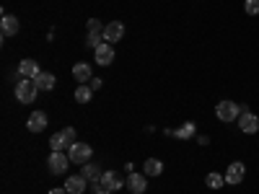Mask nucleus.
<instances>
[{
	"label": "nucleus",
	"mask_w": 259,
	"mask_h": 194,
	"mask_svg": "<svg viewBox=\"0 0 259 194\" xmlns=\"http://www.w3.org/2000/svg\"><path fill=\"white\" fill-rule=\"evenodd\" d=\"M91 156H94V148L89 145V142H73L70 148H68V158H70V163H80V166H85L91 161Z\"/></svg>",
	"instance_id": "obj_3"
},
{
	"label": "nucleus",
	"mask_w": 259,
	"mask_h": 194,
	"mask_svg": "<svg viewBox=\"0 0 259 194\" xmlns=\"http://www.w3.org/2000/svg\"><path fill=\"white\" fill-rule=\"evenodd\" d=\"M65 189H68V194H83L85 189H89V179H83L80 174L70 176L68 181H65Z\"/></svg>",
	"instance_id": "obj_11"
},
{
	"label": "nucleus",
	"mask_w": 259,
	"mask_h": 194,
	"mask_svg": "<svg viewBox=\"0 0 259 194\" xmlns=\"http://www.w3.org/2000/svg\"><path fill=\"white\" fill-rule=\"evenodd\" d=\"M244 176H246V166H244L241 161H233V163L226 168V184H231V186L241 184Z\"/></svg>",
	"instance_id": "obj_5"
},
{
	"label": "nucleus",
	"mask_w": 259,
	"mask_h": 194,
	"mask_svg": "<svg viewBox=\"0 0 259 194\" xmlns=\"http://www.w3.org/2000/svg\"><path fill=\"white\" fill-rule=\"evenodd\" d=\"M39 73H41V70H39V65H36L34 60H21V62H18V75H21V78H31V80H34Z\"/></svg>",
	"instance_id": "obj_12"
},
{
	"label": "nucleus",
	"mask_w": 259,
	"mask_h": 194,
	"mask_svg": "<svg viewBox=\"0 0 259 194\" xmlns=\"http://www.w3.org/2000/svg\"><path fill=\"white\" fill-rule=\"evenodd\" d=\"M215 117H218L221 122H239L241 117V106L231 101V99H223L218 106H215Z\"/></svg>",
	"instance_id": "obj_1"
},
{
	"label": "nucleus",
	"mask_w": 259,
	"mask_h": 194,
	"mask_svg": "<svg viewBox=\"0 0 259 194\" xmlns=\"http://www.w3.org/2000/svg\"><path fill=\"white\" fill-rule=\"evenodd\" d=\"M18 29H21V26H18V18L6 13V16H3V21H0V31H3V36H16V34H18Z\"/></svg>",
	"instance_id": "obj_15"
},
{
	"label": "nucleus",
	"mask_w": 259,
	"mask_h": 194,
	"mask_svg": "<svg viewBox=\"0 0 259 194\" xmlns=\"http://www.w3.org/2000/svg\"><path fill=\"white\" fill-rule=\"evenodd\" d=\"M179 140H192V137H197V127H194V122H184L179 129H177V135Z\"/></svg>",
	"instance_id": "obj_18"
},
{
	"label": "nucleus",
	"mask_w": 259,
	"mask_h": 194,
	"mask_svg": "<svg viewBox=\"0 0 259 194\" xmlns=\"http://www.w3.org/2000/svg\"><path fill=\"white\" fill-rule=\"evenodd\" d=\"M80 176H83V179H89V184H91V181H96V179H101L99 166H94V163L89 161V163H85V166L80 168Z\"/></svg>",
	"instance_id": "obj_20"
},
{
	"label": "nucleus",
	"mask_w": 259,
	"mask_h": 194,
	"mask_svg": "<svg viewBox=\"0 0 259 194\" xmlns=\"http://www.w3.org/2000/svg\"><path fill=\"white\" fill-rule=\"evenodd\" d=\"M62 135H65V140H68L70 145H73V142H78V140H75L78 135H75V129H73V127H65V129H62Z\"/></svg>",
	"instance_id": "obj_26"
},
{
	"label": "nucleus",
	"mask_w": 259,
	"mask_h": 194,
	"mask_svg": "<svg viewBox=\"0 0 259 194\" xmlns=\"http://www.w3.org/2000/svg\"><path fill=\"white\" fill-rule=\"evenodd\" d=\"M73 78H75L78 83H91V78H94L91 65H89V62H78V65H73Z\"/></svg>",
	"instance_id": "obj_13"
},
{
	"label": "nucleus",
	"mask_w": 259,
	"mask_h": 194,
	"mask_svg": "<svg viewBox=\"0 0 259 194\" xmlns=\"http://www.w3.org/2000/svg\"><path fill=\"white\" fill-rule=\"evenodd\" d=\"M143 174H145V176H161V174H163V161L148 158V161L143 163Z\"/></svg>",
	"instance_id": "obj_16"
},
{
	"label": "nucleus",
	"mask_w": 259,
	"mask_h": 194,
	"mask_svg": "<svg viewBox=\"0 0 259 194\" xmlns=\"http://www.w3.org/2000/svg\"><path fill=\"white\" fill-rule=\"evenodd\" d=\"M94 60H96V65H112V60H114V44H99L96 50H94Z\"/></svg>",
	"instance_id": "obj_8"
},
{
	"label": "nucleus",
	"mask_w": 259,
	"mask_h": 194,
	"mask_svg": "<svg viewBox=\"0 0 259 194\" xmlns=\"http://www.w3.org/2000/svg\"><path fill=\"white\" fill-rule=\"evenodd\" d=\"M50 148H52V150H65V148H70V142L65 140L62 132H55V135L50 137Z\"/></svg>",
	"instance_id": "obj_21"
},
{
	"label": "nucleus",
	"mask_w": 259,
	"mask_h": 194,
	"mask_svg": "<svg viewBox=\"0 0 259 194\" xmlns=\"http://www.w3.org/2000/svg\"><path fill=\"white\" fill-rule=\"evenodd\" d=\"M239 127H241V132L254 135V132H259V117L251 114V112H241V117H239Z\"/></svg>",
	"instance_id": "obj_6"
},
{
	"label": "nucleus",
	"mask_w": 259,
	"mask_h": 194,
	"mask_svg": "<svg viewBox=\"0 0 259 194\" xmlns=\"http://www.w3.org/2000/svg\"><path fill=\"white\" fill-rule=\"evenodd\" d=\"M89 85H91V91H99V88H101V78H91Z\"/></svg>",
	"instance_id": "obj_27"
},
{
	"label": "nucleus",
	"mask_w": 259,
	"mask_h": 194,
	"mask_svg": "<svg viewBox=\"0 0 259 194\" xmlns=\"http://www.w3.org/2000/svg\"><path fill=\"white\" fill-rule=\"evenodd\" d=\"M85 26H89V31H104L106 29V26H101L99 18H89V24H85Z\"/></svg>",
	"instance_id": "obj_25"
},
{
	"label": "nucleus",
	"mask_w": 259,
	"mask_h": 194,
	"mask_svg": "<svg viewBox=\"0 0 259 194\" xmlns=\"http://www.w3.org/2000/svg\"><path fill=\"white\" fill-rule=\"evenodd\" d=\"M47 114L45 112H34L31 117H29V122H26V127H29V132H41V129L47 127Z\"/></svg>",
	"instance_id": "obj_14"
},
{
	"label": "nucleus",
	"mask_w": 259,
	"mask_h": 194,
	"mask_svg": "<svg viewBox=\"0 0 259 194\" xmlns=\"http://www.w3.org/2000/svg\"><path fill=\"white\" fill-rule=\"evenodd\" d=\"M246 16H259V0H244Z\"/></svg>",
	"instance_id": "obj_24"
},
{
	"label": "nucleus",
	"mask_w": 259,
	"mask_h": 194,
	"mask_svg": "<svg viewBox=\"0 0 259 194\" xmlns=\"http://www.w3.org/2000/svg\"><path fill=\"white\" fill-rule=\"evenodd\" d=\"M47 166H50V171L52 174H65V171H68V166H70V158L62 153V150H52L50 153V158H47Z\"/></svg>",
	"instance_id": "obj_4"
},
{
	"label": "nucleus",
	"mask_w": 259,
	"mask_h": 194,
	"mask_svg": "<svg viewBox=\"0 0 259 194\" xmlns=\"http://www.w3.org/2000/svg\"><path fill=\"white\" fill-rule=\"evenodd\" d=\"M122 36H124V26L119 24V21L106 24V29H104V41H106V44H117Z\"/></svg>",
	"instance_id": "obj_7"
},
{
	"label": "nucleus",
	"mask_w": 259,
	"mask_h": 194,
	"mask_svg": "<svg viewBox=\"0 0 259 194\" xmlns=\"http://www.w3.org/2000/svg\"><path fill=\"white\" fill-rule=\"evenodd\" d=\"M36 93H39V88H36V83H34L31 78H21V80L16 83V99H18L21 104H31V101L36 99Z\"/></svg>",
	"instance_id": "obj_2"
},
{
	"label": "nucleus",
	"mask_w": 259,
	"mask_h": 194,
	"mask_svg": "<svg viewBox=\"0 0 259 194\" xmlns=\"http://www.w3.org/2000/svg\"><path fill=\"white\" fill-rule=\"evenodd\" d=\"M34 83H36V88H39V91H52V88H55V75L41 70V73L34 78Z\"/></svg>",
	"instance_id": "obj_17"
},
{
	"label": "nucleus",
	"mask_w": 259,
	"mask_h": 194,
	"mask_svg": "<svg viewBox=\"0 0 259 194\" xmlns=\"http://www.w3.org/2000/svg\"><path fill=\"white\" fill-rule=\"evenodd\" d=\"M122 184H127V181H122V179H119V174H117V171H104V174H101V186H104V189L117 191Z\"/></svg>",
	"instance_id": "obj_10"
},
{
	"label": "nucleus",
	"mask_w": 259,
	"mask_h": 194,
	"mask_svg": "<svg viewBox=\"0 0 259 194\" xmlns=\"http://www.w3.org/2000/svg\"><path fill=\"white\" fill-rule=\"evenodd\" d=\"M194 140H197L200 145H207V142H210V137H205V135H197V137H194Z\"/></svg>",
	"instance_id": "obj_28"
},
{
	"label": "nucleus",
	"mask_w": 259,
	"mask_h": 194,
	"mask_svg": "<svg viewBox=\"0 0 259 194\" xmlns=\"http://www.w3.org/2000/svg\"><path fill=\"white\" fill-rule=\"evenodd\" d=\"M91 96H94L91 85L78 83V88H75V101H78V104H89V101H91Z\"/></svg>",
	"instance_id": "obj_19"
},
{
	"label": "nucleus",
	"mask_w": 259,
	"mask_h": 194,
	"mask_svg": "<svg viewBox=\"0 0 259 194\" xmlns=\"http://www.w3.org/2000/svg\"><path fill=\"white\" fill-rule=\"evenodd\" d=\"M50 194H68V189H65V186H62V189H52Z\"/></svg>",
	"instance_id": "obj_29"
},
{
	"label": "nucleus",
	"mask_w": 259,
	"mask_h": 194,
	"mask_svg": "<svg viewBox=\"0 0 259 194\" xmlns=\"http://www.w3.org/2000/svg\"><path fill=\"white\" fill-rule=\"evenodd\" d=\"M205 184H207L210 189H221V186L226 184V176H223V174H215V171H212V174L205 176Z\"/></svg>",
	"instance_id": "obj_22"
},
{
	"label": "nucleus",
	"mask_w": 259,
	"mask_h": 194,
	"mask_svg": "<svg viewBox=\"0 0 259 194\" xmlns=\"http://www.w3.org/2000/svg\"><path fill=\"white\" fill-rule=\"evenodd\" d=\"M127 189L133 194H143L148 189V176L145 174H135V171H133V174L127 176Z\"/></svg>",
	"instance_id": "obj_9"
},
{
	"label": "nucleus",
	"mask_w": 259,
	"mask_h": 194,
	"mask_svg": "<svg viewBox=\"0 0 259 194\" xmlns=\"http://www.w3.org/2000/svg\"><path fill=\"white\" fill-rule=\"evenodd\" d=\"M99 44H104V31H89V36H85V47L96 50Z\"/></svg>",
	"instance_id": "obj_23"
},
{
	"label": "nucleus",
	"mask_w": 259,
	"mask_h": 194,
	"mask_svg": "<svg viewBox=\"0 0 259 194\" xmlns=\"http://www.w3.org/2000/svg\"><path fill=\"white\" fill-rule=\"evenodd\" d=\"M94 194H112V191H109V189H104V186H101V189H99V191H94Z\"/></svg>",
	"instance_id": "obj_30"
}]
</instances>
